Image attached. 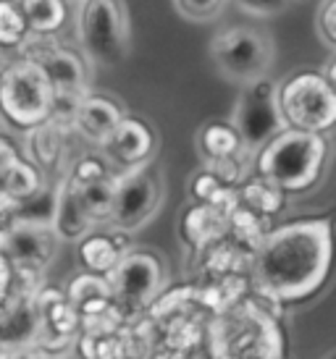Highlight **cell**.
Listing matches in <instances>:
<instances>
[{
  "instance_id": "6da1fadb",
  "label": "cell",
  "mask_w": 336,
  "mask_h": 359,
  "mask_svg": "<svg viewBox=\"0 0 336 359\" xmlns=\"http://www.w3.org/2000/svg\"><path fill=\"white\" fill-rule=\"evenodd\" d=\"M331 265L328 220H295L260 241L252 278L263 294L281 302L310 297L326 280Z\"/></svg>"
},
{
  "instance_id": "7a4b0ae2",
  "label": "cell",
  "mask_w": 336,
  "mask_h": 359,
  "mask_svg": "<svg viewBox=\"0 0 336 359\" xmlns=\"http://www.w3.org/2000/svg\"><path fill=\"white\" fill-rule=\"evenodd\" d=\"M326 163V140L313 131L281 129L263 144L257 155L260 179L284 191L313 187Z\"/></svg>"
},
{
  "instance_id": "3957f363",
  "label": "cell",
  "mask_w": 336,
  "mask_h": 359,
  "mask_svg": "<svg viewBox=\"0 0 336 359\" xmlns=\"http://www.w3.org/2000/svg\"><path fill=\"white\" fill-rule=\"evenodd\" d=\"M210 60L224 79L245 87L268 76L276 60V45L257 27H228L210 40Z\"/></svg>"
},
{
  "instance_id": "277c9868",
  "label": "cell",
  "mask_w": 336,
  "mask_h": 359,
  "mask_svg": "<svg viewBox=\"0 0 336 359\" xmlns=\"http://www.w3.org/2000/svg\"><path fill=\"white\" fill-rule=\"evenodd\" d=\"M276 102L289 129L323 134L336 121L334 84L321 71L292 74L276 87Z\"/></svg>"
},
{
  "instance_id": "5b68a950",
  "label": "cell",
  "mask_w": 336,
  "mask_h": 359,
  "mask_svg": "<svg viewBox=\"0 0 336 359\" xmlns=\"http://www.w3.org/2000/svg\"><path fill=\"white\" fill-rule=\"evenodd\" d=\"M53 84L37 60L21 58L0 74V113L21 129L50 118Z\"/></svg>"
},
{
  "instance_id": "8992f818",
  "label": "cell",
  "mask_w": 336,
  "mask_h": 359,
  "mask_svg": "<svg viewBox=\"0 0 336 359\" xmlns=\"http://www.w3.org/2000/svg\"><path fill=\"white\" fill-rule=\"evenodd\" d=\"M77 37L95 66H119L129 55V19L121 0H79Z\"/></svg>"
},
{
  "instance_id": "52a82bcc",
  "label": "cell",
  "mask_w": 336,
  "mask_h": 359,
  "mask_svg": "<svg viewBox=\"0 0 336 359\" xmlns=\"http://www.w3.org/2000/svg\"><path fill=\"white\" fill-rule=\"evenodd\" d=\"M245 333L239 336L231 318H221L213 328L216 359H278V330L252 304H245Z\"/></svg>"
},
{
  "instance_id": "ba28073f",
  "label": "cell",
  "mask_w": 336,
  "mask_h": 359,
  "mask_svg": "<svg viewBox=\"0 0 336 359\" xmlns=\"http://www.w3.org/2000/svg\"><path fill=\"white\" fill-rule=\"evenodd\" d=\"M287 129L276 102V84H271L268 76L245 84V92L234 110V131L245 147L266 144L273 134Z\"/></svg>"
},
{
  "instance_id": "9c48e42d",
  "label": "cell",
  "mask_w": 336,
  "mask_h": 359,
  "mask_svg": "<svg viewBox=\"0 0 336 359\" xmlns=\"http://www.w3.org/2000/svg\"><path fill=\"white\" fill-rule=\"evenodd\" d=\"M105 273H108L105 280L110 286V294L129 302H139V304L153 299L160 286V262L145 252L124 255Z\"/></svg>"
},
{
  "instance_id": "30bf717a",
  "label": "cell",
  "mask_w": 336,
  "mask_h": 359,
  "mask_svg": "<svg viewBox=\"0 0 336 359\" xmlns=\"http://www.w3.org/2000/svg\"><path fill=\"white\" fill-rule=\"evenodd\" d=\"M155 205H158L155 181L142 170H131L113 187L110 218L116 220L121 229H137L139 223L155 210Z\"/></svg>"
},
{
  "instance_id": "8fae6325",
  "label": "cell",
  "mask_w": 336,
  "mask_h": 359,
  "mask_svg": "<svg viewBox=\"0 0 336 359\" xmlns=\"http://www.w3.org/2000/svg\"><path fill=\"white\" fill-rule=\"evenodd\" d=\"M0 252L3 257H11L19 265H45L56 252V241L45 226H27L13 223L0 236Z\"/></svg>"
},
{
  "instance_id": "7c38bea8",
  "label": "cell",
  "mask_w": 336,
  "mask_h": 359,
  "mask_svg": "<svg viewBox=\"0 0 336 359\" xmlns=\"http://www.w3.org/2000/svg\"><path fill=\"white\" fill-rule=\"evenodd\" d=\"M121 108L116 100H110L105 95H84L77 105L74 113V126L79 129L84 140L95 142V144H105L110 137V131L116 129V123L121 121Z\"/></svg>"
},
{
  "instance_id": "4fadbf2b",
  "label": "cell",
  "mask_w": 336,
  "mask_h": 359,
  "mask_svg": "<svg viewBox=\"0 0 336 359\" xmlns=\"http://www.w3.org/2000/svg\"><path fill=\"white\" fill-rule=\"evenodd\" d=\"M45 325L42 312L34 307L32 299H16L8 307L0 309V346L16 349L27 346Z\"/></svg>"
},
{
  "instance_id": "5bb4252c",
  "label": "cell",
  "mask_w": 336,
  "mask_h": 359,
  "mask_svg": "<svg viewBox=\"0 0 336 359\" xmlns=\"http://www.w3.org/2000/svg\"><path fill=\"white\" fill-rule=\"evenodd\" d=\"M103 147L124 165H137L153 152V131L139 118L121 116V121L116 123V129L110 131L108 142Z\"/></svg>"
},
{
  "instance_id": "9a60e30c",
  "label": "cell",
  "mask_w": 336,
  "mask_h": 359,
  "mask_svg": "<svg viewBox=\"0 0 336 359\" xmlns=\"http://www.w3.org/2000/svg\"><path fill=\"white\" fill-rule=\"evenodd\" d=\"M92 218L87 215V210L82 208L79 197L74 191L71 179L66 184H60V189L56 191V215H53V229L58 231L63 239H79L82 233L89 229Z\"/></svg>"
},
{
  "instance_id": "2e32d148",
  "label": "cell",
  "mask_w": 336,
  "mask_h": 359,
  "mask_svg": "<svg viewBox=\"0 0 336 359\" xmlns=\"http://www.w3.org/2000/svg\"><path fill=\"white\" fill-rule=\"evenodd\" d=\"M40 189L37 170L21 163L13 152L0 163V191L11 200H30L34 191Z\"/></svg>"
},
{
  "instance_id": "e0dca14e",
  "label": "cell",
  "mask_w": 336,
  "mask_h": 359,
  "mask_svg": "<svg viewBox=\"0 0 336 359\" xmlns=\"http://www.w3.org/2000/svg\"><path fill=\"white\" fill-rule=\"evenodd\" d=\"M19 11L32 34H53L66 21V0H19Z\"/></svg>"
},
{
  "instance_id": "ac0fdd59",
  "label": "cell",
  "mask_w": 336,
  "mask_h": 359,
  "mask_svg": "<svg viewBox=\"0 0 336 359\" xmlns=\"http://www.w3.org/2000/svg\"><path fill=\"white\" fill-rule=\"evenodd\" d=\"M74 191L79 197L82 208L87 210L89 218H103V215H110V205H113V187L116 181H110L108 176H100V179L92 181H74Z\"/></svg>"
},
{
  "instance_id": "d6986e66",
  "label": "cell",
  "mask_w": 336,
  "mask_h": 359,
  "mask_svg": "<svg viewBox=\"0 0 336 359\" xmlns=\"http://www.w3.org/2000/svg\"><path fill=\"white\" fill-rule=\"evenodd\" d=\"M110 297L113 294H110L108 280L98 278V276H79L69 286V302L84 312H100L108 304Z\"/></svg>"
},
{
  "instance_id": "ffe728a7",
  "label": "cell",
  "mask_w": 336,
  "mask_h": 359,
  "mask_svg": "<svg viewBox=\"0 0 336 359\" xmlns=\"http://www.w3.org/2000/svg\"><path fill=\"white\" fill-rule=\"evenodd\" d=\"M200 147L208 155L210 160H221V158H231L242 150V140L234 131V126H226V123H210L202 129L200 134Z\"/></svg>"
},
{
  "instance_id": "44dd1931",
  "label": "cell",
  "mask_w": 336,
  "mask_h": 359,
  "mask_svg": "<svg viewBox=\"0 0 336 359\" xmlns=\"http://www.w3.org/2000/svg\"><path fill=\"white\" fill-rule=\"evenodd\" d=\"M32 155L42 165H53L60 155V123L56 121H42L37 126H32Z\"/></svg>"
},
{
  "instance_id": "7402d4cb",
  "label": "cell",
  "mask_w": 336,
  "mask_h": 359,
  "mask_svg": "<svg viewBox=\"0 0 336 359\" xmlns=\"http://www.w3.org/2000/svg\"><path fill=\"white\" fill-rule=\"evenodd\" d=\"M27 34H30V27L21 16L19 3L0 0V48H21Z\"/></svg>"
},
{
  "instance_id": "603a6c76",
  "label": "cell",
  "mask_w": 336,
  "mask_h": 359,
  "mask_svg": "<svg viewBox=\"0 0 336 359\" xmlns=\"http://www.w3.org/2000/svg\"><path fill=\"white\" fill-rule=\"evenodd\" d=\"M119 257V250L105 236H92V239L82 244V259H84V265L89 270H110Z\"/></svg>"
},
{
  "instance_id": "cb8c5ba5",
  "label": "cell",
  "mask_w": 336,
  "mask_h": 359,
  "mask_svg": "<svg viewBox=\"0 0 336 359\" xmlns=\"http://www.w3.org/2000/svg\"><path fill=\"white\" fill-rule=\"evenodd\" d=\"M53 215H56V191H48L37 200L21 208L16 212L13 223H27V226H45V229H53Z\"/></svg>"
},
{
  "instance_id": "d4e9b609",
  "label": "cell",
  "mask_w": 336,
  "mask_h": 359,
  "mask_svg": "<svg viewBox=\"0 0 336 359\" xmlns=\"http://www.w3.org/2000/svg\"><path fill=\"white\" fill-rule=\"evenodd\" d=\"M226 3L228 0H174L179 13L189 21H198V24L218 19L226 8Z\"/></svg>"
},
{
  "instance_id": "484cf974",
  "label": "cell",
  "mask_w": 336,
  "mask_h": 359,
  "mask_svg": "<svg viewBox=\"0 0 336 359\" xmlns=\"http://www.w3.org/2000/svg\"><path fill=\"white\" fill-rule=\"evenodd\" d=\"M316 34L328 50L336 45V0H318L316 8Z\"/></svg>"
},
{
  "instance_id": "4316f807",
  "label": "cell",
  "mask_w": 336,
  "mask_h": 359,
  "mask_svg": "<svg viewBox=\"0 0 336 359\" xmlns=\"http://www.w3.org/2000/svg\"><path fill=\"white\" fill-rule=\"evenodd\" d=\"M242 13L247 16H255V19H271V16H278L295 3V0H231Z\"/></svg>"
},
{
  "instance_id": "83f0119b",
  "label": "cell",
  "mask_w": 336,
  "mask_h": 359,
  "mask_svg": "<svg viewBox=\"0 0 336 359\" xmlns=\"http://www.w3.org/2000/svg\"><path fill=\"white\" fill-rule=\"evenodd\" d=\"M247 197H250V202L255 205V208H260V210H276L278 208V189L273 187V184H268L266 179L260 181V184H252L247 189Z\"/></svg>"
},
{
  "instance_id": "f1b7e54d",
  "label": "cell",
  "mask_w": 336,
  "mask_h": 359,
  "mask_svg": "<svg viewBox=\"0 0 336 359\" xmlns=\"http://www.w3.org/2000/svg\"><path fill=\"white\" fill-rule=\"evenodd\" d=\"M11 286V268H8V259L0 255V304L6 299V291Z\"/></svg>"
},
{
  "instance_id": "f546056e",
  "label": "cell",
  "mask_w": 336,
  "mask_h": 359,
  "mask_svg": "<svg viewBox=\"0 0 336 359\" xmlns=\"http://www.w3.org/2000/svg\"><path fill=\"white\" fill-rule=\"evenodd\" d=\"M8 359H40V354L30 351L27 346H16V349H11Z\"/></svg>"
},
{
  "instance_id": "4dcf8cb0",
  "label": "cell",
  "mask_w": 336,
  "mask_h": 359,
  "mask_svg": "<svg viewBox=\"0 0 336 359\" xmlns=\"http://www.w3.org/2000/svg\"><path fill=\"white\" fill-rule=\"evenodd\" d=\"M8 155H11V147H8V144H6V140L0 137V163H3V160L8 158Z\"/></svg>"
},
{
  "instance_id": "1f68e13d",
  "label": "cell",
  "mask_w": 336,
  "mask_h": 359,
  "mask_svg": "<svg viewBox=\"0 0 336 359\" xmlns=\"http://www.w3.org/2000/svg\"><path fill=\"white\" fill-rule=\"evenodd\" d=\"M295 3H310V0H295Z\"/></svg>"
},
{
  "instance_id": "d6a6232c",
  "label": "cell",
  "mask_w": 336,
  "mask_h": 359,
  "mask_svg": "<svg viewBox=\"0 0 336 359\" xmlns=\"http://www.w3.org/2000/svg\"><path fill=\"white\" fill-rule=\"evenodd\" d=\"M3 69H6V66H3V63H0V74H3Z\"/></svg>"
}]
</instances>
